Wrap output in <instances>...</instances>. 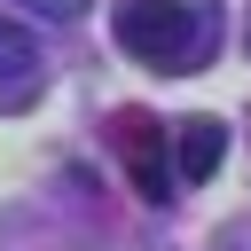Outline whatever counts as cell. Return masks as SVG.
Segmentation results:
<instances>
[{
  "instance_id": "obj_4",
  "label": "cell",
  "mask_w": 251,
  "mask_h": 251,
  "mask_svg": "<svg viewBox=\"0 0 251 251\" xmlns=\"http://www.w3.org/2000/svg\"><path fill=\"white\" fill-rule=\"evenodd\" d=\"M31 86H39L31 78V31L0 16V102L16 110V102H31Z\"/></svg>"
},
{
  "instance_id": "obj_2",
  "label": "cell",
  "mask_w": 251,
  "mask_h": 251,
  "mask_svg": "<svg viewBox=\"0 0 251 251\" xmlns=\"http://www.w3.org/2000/svg\"><path fill=\"white\" fill-rule=\"evenodd\" d=\"M118 157H126V180H133V196L141 204H173V149H165V126L149 118V110H126L118 118Z\"/></svg>"
},
{
  "instance_id": "obj_3",
  "label": "cell",
  "mask_w": 251,
  "mask_h": 251,
  "mask_svg": "<svg viewBox=\"0 0 251 251\" xmlns=\"http://www.w3.org/2000/svg\"><path fill=\"white\" fill-rule=\"evenodd\" d=\"M220 157H227V126H220V118H188V126L173 133V173H180L188 188H204V180L220 173Z\"/></svg>"
},
{
  "instance_id": "obj_1",
  "label": "cell",
  "mask_w": 251,
  "mask_h": 251,
  "mask_svg": "<svg viewBox=\"0 0 251 251\" xmlns=\"http://www.w3.org/2000/svg\"><path fill=\"white\" fill-rule=\"evenodd\" d=\"M110 31H118V47H126L133 63H149V71H196V63H188V8H180V0H126Z\"/></svg>"
}]
</instances>
